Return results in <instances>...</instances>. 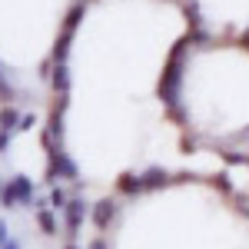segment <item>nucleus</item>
<instances>
[{"label": "nucleus", "mask_w": 249, "mask_h": 249, "mask_svg": "<svg viewBox=\"0 0 249 249\" xmlns=\"http://www.w3.org/2000/svg\"><path fill=\"white\" fill-rule=\"evenodd\" d=\"M17 126H20V113L14 110V107H10V103H3V107H0V130L14 133Z\"/></svg>", "instance_id": "nucleus-12"}, {"label": "nucleus", "mask_w": 249, "mask_h": 249, "mask_svg": "<svg viewBox=\"0 0 249 249\" xmlns=\"http://www.w3.org/2000/svg\"><path fill=\"white\" fill-rule=\"evenodd\" d=\"M83 17H87V0H77V3L63 14V27H60V30H73V34H77V27H80Z\"/></svg>", "instance_id": "nucleus-9"}, {"label": "nucleus", "mask_w": 249, "mask_h": 249, "mask_svg": "<svg viewBox=\"0 0 249 249\" xmlns=\"http://www.w3.org/2000/svg\"><path fill=\"white\" fill-rule=\"evenodd\" d=\"M116 190L123 193V196H140V193H146V186H143V176H136V173H123V176L116 179Z\"/></svg>", "instance_id": "nucleus-7"}, {"label": "nucleus", "mask_w": 249, "mask_h": 249, "mask_svg": "<svg viewBox=\"0 0 249 249\" xmlns=\"http://www.w3.org/2000/svg\"><path fill=\"white\" fill-rule=\"evenodd\" d=\"M34 123H37V116H34V113H27V116H20V126H17V130H30Z\"/></svg>", "instance_id": "nucleus-20"}, {"label": "nucleus", "mask_w": 249, "mask_h": 249, "mask_svg": "<svg viewBox=\"0 0 249 249\" xmlns=\"http://www.w3.org/2000/svg\"><path fill=\"white\" fill-rule=\"evenodd\" d=\"M70 43H73V30H60V37H57V43H53L50 60H53V63H63V60H67V53H70Z\"/></svg>", "instance_id": "nucleus-11"}, {"label": "nucleus", "mask_w": 249, "mask_h": 249, "mask_svg": "<svg viewBox=\"0 0 249 249\" xmlns=\"http://www.w3.org/2000/svg\"><path fill=\"white\" fill-rule=\"evenodd\" d=\"M10 183H14V186H17L20 206H27V210H30V206H34V203H37V190H34V183H30V179H27V176H14V179H10Z\"/></svg>", "instance_id": "nucleus-8"}, {"label": "nucleus", "mask_w": 249, "mask_h": 249, "mask_svg": "<svg viewBox=\"0 0 249 249\" xmlns=\"http://www.w3.org/2000/svg\"><path fill=\"white\" fill-rule=\"evenodd\" d=\"M90 216H93V226L100 232L110 230V223L116 219V199H110V196H107V199H96L93 210H90Z\"/></svg>", "instance_id": "nucleus-4"}, {"label": "nucleus", "mask_w": 249, "mask_h": 249, "mask_svg": "<svg viewBox=\"0 0 249 249\" xmlns=\"http://www.w3.org/2000/svg\"><path fill=\"white\" fill-rule=\"evenodd\" d=\"M7 239H10V236H7V223H3V219H0V246H3V243H7Z\"/></svg>", "instance_id": "nucleus-23"}, {"label": "nucleus", "mask_w": 249, "mask_h": 249, "mask_svg": "<svg viewBox=\"0 0 249 249\" xmlns=\"http://www.w3.org/2000/svg\"><path fill=\"white\" fill-rule=\"evenodd\" d=\"M0 249H20V243H17V239H7V243H3Z\"/></svg>", "instance_id": "nucleus-24"}, {"label": "nucleus", "mask_w": 249, "mask_h": 249, "mask_svg": "<svg viewBox=\"0 0 249 249\" xmlns=\"http://www.w3.org/2000/svg\"><path fill=\"white\" fill-rule=\"evenodd\" d=\"M186 40H190V47H199V50L213 47V34L206 30V27H193L190 34H186Z\"/></svg>", "instance_id": "nucleus-13"}, {"label": "nucleus", "mask_w": 249, "mask_h": 249, "mask_svg": "<svg viewBox=\"0 0 249 249\" xmlns=\"http://www.w3.org/2000/svg\"><path fill=\"white\" fill-rule=\"evenodd\" d=\"M87 249H110V246H107V239L100 236V239H93V243H90V246H87Z\"/></svg>", "instance_id": "nucleus-22"}, {"label": "nucleus", "mask_w": 249, "mask_h": 249, "mask_svg": "<svg viewBox=\"0 0 249 249\" xmlns=\"http://www.w3.org/2000/svg\"><path fill=\"white\" fill-rule=\"evenodd\" d=\"M7 150H10V133L0 130V153H7Z\"/></svg>", "instance_id": "nucleus-21"}, {"label": "nucleus", "mask_w": 249, "mask_h": 249, "mask_svg": "<svg viewBox=\"0 0 249 249\" xmlns=\"http://www.w3.org/2000/svg\"><path fill=\"white\" fill-rule=\"evenodd\" d=\"M219 153L230 166H249V153H232V150H219Z\"/></svg>", "instance_id": "nucleus-17"}, {"label": "nucleus", "mask_w": 249, "mask_h": 249, "mask_svg": "<svg viewBox=\"0 0 249 249\" xmlns=\"http://www.w3.org/2000/svg\"><path fill=\"white\" fill-rule=\"evenodd\" d=\"M186 53H190V40H176L166 57L163 77H160V100L166 107L173 120H183V67H186Z\"/></svg>", "instance_id": "nucleus-1"}, {"label": "nucleus", "mask_w": 249, "mask_h": 249, "mask_svg": "<svg viewBox=\"0 0 249 249\" xmlns=\"http://www.w3.org/2000/svg\"><path fill=\"white\" fill-rule=\"evenodd\" d=\"M90 216V206H87V199L80 196V193H73L70 196V203L63 206V230H67V236L73 239L80 232V226H83V219Z\"/></svg>", "instance_id": "nucleus-2"}, {"label": "nucleus", "mask_w": 249, "mask_h": 249, "mask_svg": "<svg viewBox=\"0 0 249 249\" xmlns=\"http://www.w3.org/2000/svg\"><path fill=\"white\" fill-rule=\"evenodd\" d=\"M0 103H14V87L3 80V70H0Z\"/></svg>", "instance_id": "nucleus-19"}, {"label": "nucleus", "mask_w": 249, "mask_h": 249, "mask_svg": "<svg viewBox=\"0 0 249 249\" xmlns=\"http://www.w3.org/2000/svg\"><path fill=\"white\" fill-rule=\"evenodd\" d=\"M210 186H213V190H219V193H232V183H230L226 173H216V176L210 179Z\"/></svg>", "instance_id": "nucleus-18"}, {"label": "nucleus", "mask_w": 249, "mask_h": 249, "mask_svg": "<svg viewBox=\"0 0 249 249\" xmlns=\"http://www.w3.org/2000/svg\"><path fill=\"white\" fill-rule=\"evenodd\" d=\"M50 63H53V60H50ZM50 87H53L57 93H67V90H70V67H67V60L50 67Z\"/></svg>", "instance_id": "nucleus-6"}, {"label": "nucleus", "mask_w": 249, "mask_h": 249, "mask_svg": "<svg viewBox=\"0 0 249 249\" xmlns=\"http://www.w3.org/2000/svg\"><path fill=\"white\" fill-rule=\"evenodd\" d=\"M183 10H186V23L193 27H203V14H199V3L196 0H183Z\"/></svg>", "instance_id": "nucleus-15"}, {"label": "nucleus", "mask_w": 249, "mask_h": 249, "mask_svg": "<svg viewBox=\"0 0 249 249\" xmlns=\"http://www.w3.org/2000/svg\"><path fill=\"white\" fill-rule=\"evenodd\" d=\"M37 226H40V232L43 236H57V210L50 206H43V210H37Z\"/></svg>", "instance_id": "nucleus-10"}, {"label": "nucleus", "mask_w": 249, "mask_h": 249, "mask_svg": "<svg viewBox=\"0 0 249 249\" xmlns=\"http://www.w3.org/2000/svg\"><path fill=\"white\" fill-rule=\"evenodd\" d=\"M239 47H246V50H249V30L243 34V37H239Z\"/></svg>", "instance_id": "nucleus-25"}, {"label": "nucleus", "mask_w": 249, "mask_h": 249, "mask_svg": "<svg viewBox=\"0 0 249 249\" xmlns=\"http://www.w3.org/2000/svg\"><path fill=\"white\" fill-rule=\"evenodd\" d=\"M47 179L50 183H57V179H80V170L77 163L70 160V156L63 153V150H50V163H47Z\"/></svg>", "instance_id": "nucleus-3"}, {"label": "nucleus", "mask_w": 249, "mask_h": 249, "mask_svg": "<svg viewBox=\"0 0 249 249\" xmlns=\"http://www.w3.org/2000/svg\"><path fill=\"white\" fill-rule=\"evenodd\" d=\"M63 249H80V246H77V243H67V246H63Z\"/></svg>", "instance_id": "nucleus-26"}, {"label": "nucleus", "mask_w": 249, "mask_h": 249, "mask_svg": "<svg viewBox=\"0 0 249 249\" xmlns=\"http://www.w3.org/2000/svg\"><path fill=\"white\" fill-rule=\"evenodd\" d=\"M0 190H3V183H0Z\"/></svg>", "instance_id": "nucleus-27"}, {"label": "nucleus", "mask_w": 249, "mask_h": 249, "mask_svg": "<svg viewBox=\"0 0 249 249\" xmlns=\"http://www.w3.org/2000/svg\"><path fill=\"white\" fill-rule=\"evenodd\" d=\"M0 206H3V210L20 206V196H17V186H14V183H3V190H0Z\"/></svg>", "instance_id": "nucleus-14"}, {"label": "nucleus", "mask_w": 249, "mask_h": 249, "mask_svg": "<svg viewBox=\"0 0 249 249\" xmlns=\"http://www.w3.org/2000/svg\"><path fill=\"white\" fill-rule=\"evenodd\" d=\"M140 176H143V186H146V190H163V186L173 183V176L163 170V166H150V170H143Z\"/></svg>", "instance_id": "nucleus-5"}, {"label": "nucleus", "mask_w": 249, "mask_h": 249, "mask_svg": "<svg viewBox=\"0 0 249 249\" xmlns=\"http://www.w3.org/2000/svg\"><path fill=\"white\" fill-rule=\"evenodd\" d=\"M47 199H50V206H53V210H63V206L70 203V193L60 190L57 183H53V190H50V196H47Z\"/></svg>", "instance_id": "nucleus-16"}]
</instances>
